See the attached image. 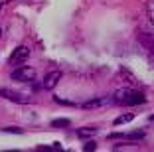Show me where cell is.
<instances>
[{
  "instance_id": "5b68a950",
  "label": "cell",
  "mask_w": 154,
  "mask_h": 152,
  "mask_svg": "<svg viewBox=\"0 0 154 152\" xmlns=\"http://www.w3.org/2000/svg\"><path fill=\"white\" fill-rule=\"evenodd\" d=\"M113 97H99V99H91V101H87V103H83V107L85 109H91V107H101V105L109 103Z\"/></svg>"
},
{
  "instance_id": "4fadbf2b",
  "label": "cell",
  "mask_w": 154,
  "mask_h": 152,
  "mask_svg": "<svg viewBox=\"0 0 154 152\" xmlns=\"http://www.w3.org/2000/svg\"><path fill=\"white\" fill-rule=\"evenodd\" d=\"M150 121H152V123H154V115H150Z\"/></svg>"
},
{
  "instance_id": "30bf717a",
  "label": "cell",
  "mask_w": 154,
  "mask_h": 152,
  "mask_svg": "<svg viewBox=\"0 0 154 152\" xmlns=\"http://www.w3.org/2000/svg\"><path fill=\"white\" fill-rule=\"evenodd\" d=\"M127 136H128V138H132V140H140V138H144V129L134 130V132H128Z\"/></svg>"
},
{
  "instance_id": "7a4b0ae2",
  "label": "cell",
  "mask_w": 154,
  "mask_h": 152,
  "mask_svg": "<svg viewBox=\"0 0 154 152\" xmlns=\"http://www.w3.org/2000/svg\"><path fill=\"white\" fill-rule=\"evenodd\" d=\"M30 57V48L28 45H18V48L12 51V55L8 57V63L10 65H16V63H22Z\"/></svg>"
},
{
  "instance_id": "8fae6325",
  "label": "cell",
  "mask_w": 154,
  "mask_h": 152,
  "mask_svg": "<svg viewBox=\"0 0 154 152\" xmlns=\"http://www.w3.org/2000/svg\"><path fill=\"white\" fill-rule=\"evenodd\" d=\"M95 148H97V144L93 142V140H89V142L83 146V150H85V152H91V150H95Z\"/></svg>"
},
{
  "instance_id": "7c38bea8",
  "label": "cell",
  "mask_w": 154,
  "mask_h": 152,
  "mask_svg": "<svg viewBox=\"0 0 154 152\" xmlns=\"http://www.w3.org/2000/svg\"><path fill=\"white\" fill-rule=\"evenodd\" d=\"M55 101H57L59 105H73L71 101H63V99H59V97H55Z\"/></svg>"
},
{
  "instance_id": "277c9868",
  "label": "cell",
  "mask_w": 154,
  "mask_h": 152,
  "mask_svg": "<svg viewBox=\"0 0 154 152\" xmlns=\"http://www.w3.org/2000/svg\"><path fill=\"white\" fill-rule=\"evenodd\" d=\"M146 103V97L144 93H138V91H132V95L125 101V105H128V107H134V105H142Z\"/></svg>"
},
{
  "instance_id": "9a60e30c",
  "label": "cell",
  "mask_w": 154,
  "mask_h": 152,
  "mask_svg": "<svg viewBox=\"0 0 154 152\" xmlns=\"http://www.w3.org/2000/svg\"><path fill=\"white\" fill-rule=\"evenodd\" d=\"M0 8H2V6H0Z\"/></svg>"
},
{
  "instance_id": "ba28073f",
  "label": "cell",
  "mask_w": 154,
  "mask_h": 152,
  "mask_svg": "<svg viewBox=\"0 0 154 152\" xmlns=\"http://www.w3.org/2000/svg\"><path fill=\"white\" fill-rule=\"evenodd\" d=\"M132 119H134V115H131V113H127V115H121L115 119V125H125V123H131Z\"/></svg>"
},
{
  "instance_id": "8992f818",
  "label": "cell",
  "mask_w": 154,
  "mask_h": 152,
  "mask_svg": "<svg viewBox=\"0 0 154 152\" xmlns=\"http://www.w3.org/2000/svg\"><path fill=\"white\" fill-rule=\"evenodd\" d=\"M69 125H71L69 119H54V121H51V126H54V129H65V126H69Z\"/></svg>"
},
{
  "instance_id": "9c48e42d",
  "label": "cell",
  "mask_w": 154,
  "mask_h": 152,
  "mask_svg": "<svg viewBox=\"0 0 154 152\" xmlns=\"http://www.w3.org/2000/svg\"><path fill=\"white\" fill-rule=\"evenodd\" d=\"M2 132H10V134H24L22 129H18V126H2Z\"/></svg>"
},
{
  "instance_id": "5bb4252c",
  "label": "cell",
  "mask_w": 154,
  "mask_h": 152,
  "mask_svg": "<svg viewBox=\"0 0 154 152\" xmlns=\"http://www.w3.org/2000/svg\"><path fill=\"white\" fill-rule=\"evenodd\" d=\"M0 36H2V30H0Z\"/></svg>"
},
{
  "instance_id": "3957f363",
  "label": "cell",
  "mask_w": 154,
  "mask_h": 152,
  "mask_svg": "<svg viewBox=\"0 0 154 152\" xmlns=\"http://www.w3.org/2000/svg\"><path fill=\"white\" fill-rule=\"evenodd\" d=\"M61 79V71H51L44 77V89H54Z\"/></svg>"
},
{
  "instance_id": "6da1fadb",
  "label": "cell",
  "mask_w": 154,
  "mask_h": 152,
  "mask_svg": "<svg viewBox=\"0 0 154 152\" xmlns=\"http://www.w3.org/2000/svg\"><path fill=\"white\" fill-rule=\"evenodd\" d=\"M10 79L18 81V83H30V81L36 79V69H34V67H28V65H22V67H18V69H12Z\"/></svg>"
},
{
  "instance_id": "52a82bcc",
  "label": "cell",
  "mask_w": 154,
  "mask_h": 152,
  "mask_svg": "<svg viewBox=\"0 0 154 152\" xmlns=\"http://www.w3.org/2000/svg\"><path fill=\"white\" fill-rule=\"evenodd\" d=\"M97 130H99V129H93V126H87V129H79V130H77V136H81V138H87V136H91V134H97Z\"/></svg>"
}]
</instances>
